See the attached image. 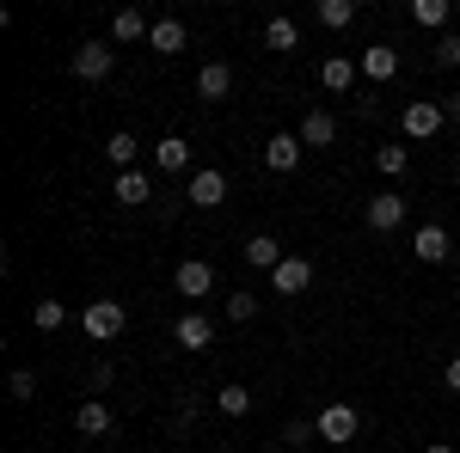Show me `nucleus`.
<instances>
[{"mask_svg": "<svg viewBox=\"0 0 460 453\" xmlns=\"http://www.w3.org/2000/svg\"><path fill=\"white\" fill-rule=\"evenodd\" d=\"M136 153H142V147H136V135H129V129H117V135L105 141V160L117 166V172H136Z\"/></svg>", "mask_w": 460, "mask_h": 453, "instance_id": "nucleus-21", "label": "nucleus"}, {"mask_svg": "<svg viewBox=\"0 0 460 453\" xmlns=\"http://www.w3.org/2000/svg\"><path fill=\"white\" fill-rule=\"evenodd\" d=\"M80 331H86L93 344H117V337H123V301H93V307L80 313Z\"/></svg>", "mask_w": 460, "mask_h": 453, "instance_id": "nucleus-2", "label": "nucleus"}, {"mask_svg": "<svg viewBox=\"0 0 460 453\" xmlns=\"http://www.w3.org/2000/svg\"><path fill=\"white\" fill-rule=\"evenodd\" d=\"M314 429H319V441H332V453H338V448H350V441H356L362 417H356V405H325V411L314 417Z\"/></svg>", "mask_w": 460, "mask_h": 453, "instance_id": "nucleus-1", "label": "nucleus"}, {"mask_svg": "<svg viewBox=\"0 0 460 453\" xmlns=\"http://www.w3.org/2000/svg\"><path fill=\"white\" fill-rule=\"evenodd\" d=\"M246 264H252V270H277V264H283V240L252 233V240H246Z\"/></svg>", "mask_w": 460, "mask_h": 453, "instance_id": "nucleus-19", "label": "nucleus"}, {"mask_svg": "<svg viewBox=\"0 0 460 453\" xmlns=\"http://www.w3.org/2000/svg\"><path fill=\"white\" fill-rule=\"evenodd\" d=\"M111 380H117V368H111V362H93V374H86V386H93V392H105Z\"/></svg>", "mask_w": 460, "mask_h": 453, "instance_id": "nucleus-33", "label": "nucleus"}, {"mask_svg": "<svg viewBox=\"0 0 460 453\" xmlns=\"http://www.w3.org/2000/svg\"><path fill=\"white\" fill-rule=\"evenodd\" d=\"M6 398H13V405H31V398H37L31 368H13V374H6Z\"/></svg>", "mask_w": 460, "mask_h": 453, "instance_id": "nucleus-28", "label": "nucleus"}, {"mask_svg": "<svg viewBox=\"0 0 460 453\" xmlns=\"http://www.w3.org/2000/svg\"><path fill=\"white\" fill-rule=\"evenodd\" d=\"M338 453H356V448H338Z\"/></svg>", "mask_w": 460, "mask_h": 453, "instance_id": "nucleus-39", "label": "nucleus"}, {"mask_svg": "<svg viewBox=\"0 0 460 453\" xmlns=\"http://www.w3.org/2000/svg\"><path fill=\"white\" fill-rule=\"evenodd\" d=\"M68 68L80 74V80H111V68H117V49H111V43H93V37H86V43H80V49L68 56Z\"/></svg>", "mask_w": 460, "mask_h": 453, "instance_id": "nucleus-5", "label": "nucleus"}, {"mask_svg": "<svg viewBox=\"0 0 460 453\" xmlns=\"http://www.w3.org/2000/svg\"><path fill=\"white\" fill-rule=\"evenodd\" d=\"M215 411H221V417H246V411H252V392L240 380H227L221 392H215Z\"/></svg>", "mask_w": 460, "mask_h": 453, "instance_id": "nucleus-25", "label": "nucleus"}, {"mask_svg": "<svg viewBox=\"0 0 460 453\" xmlns=\"http://www.w3.org/2000/svg\"><path fill=\"white\" fill-rule=\"evenodd\" d=\"M455 178H460V153H455Z\"/></svg>", "mask_w": 460, "mask_h": 453, "instance_id": "nucleus-38", "label": "nucleus"}, {"mask_svg": "<svg viewBox=\"0 0 460 453\" xmlns=\"http://www.w3.org/2000/svg\"><path fill=\"white\" fill-rule=\"evenodd\" d=\"M448 251H455V240H448V227H436V221L411 233V257H418V264H442Z\"/></svg>", "mask_w": 460, "mask_h": 453, "instance_id": "nucleus-9", "label": "nucleus"}, {"mask_svg": "<svg viewBox=\"0 0 460 453\" xmlns=\"http://www.w3.org/2000/svg\"><path fill=\"white\" fill-rule=\"evenodd\" d=\"M197 417H203V398H197V392H178V405H172V423H178V429H190Z\"/></svg>", "mask_w": 460, "mask_h": 453, "instance_id": "nucleus-32", "label": "nucleus"}, {"mask_svg": "<svg viewBox=\"0 0 460 453\" xmlns=\"http://www.w3.org/2000/svg\"><path fill=\"white\" fill-rule=\"evenodd\" d=\"M270 288H277V294H307V288H314V264H307V257H283V264L270 270Z\"/></svg>", "mask_w": 460, "mask_h": 453, "instance_id": "nucleus-10", "label": "nucleus"}, {"mask_svg": "<svg viewBox=\"0 0 460 453\" xmlns=\"http://www.w3.org/2000/svg\"><path fill=\"white\" fill-rule=\"evenodd\" d=\"M442 110H448V123H460V92H455V99H442Z\"/></svg>", "mask_w": 460, "mask_h": 453, "instance_id": "nucleus-36", "label": "nucleus"}, {"mask_svg": "<svg viewBox=\"0 0 460 453\" xmlns=\"http://www.w3.org/2000/svg\"><path fill=\"white\" fill-rule=\"evenodd\" d=\"M147 43H154V56H178L184 49V19H160Z\"/></svg>", "mask_w": 460, "mask_h": 453, "instance_id": "nucleus-24", "label": "nucleus"}, {"mask_svg": "<svg viewBox=\"0 0 460 453\" xmlns=\"http://www.w3.org/2000/svg\"><path fill=\"white\" fill-rule=\"evenodd\" d=\"M264 43H270V49H295V43H301L295 19H270V25H264Z\"/></svg>", "mask_w": 460, "mask_h": 453, "instance_id": "nucleus-30", "label": "nucleus"}, {"mask_svg": "<svg viewBox=\"0 0 460 453\" xmlns=\"http://www.w3.org/2000/svg\"><path fill=\"white\" fill-rule=\"evenodd\" d=\"M227 92H234V68H227V62H209V68L197 74V99H209V105H221Z\"/></svg>", "mask_w": 460, "mask_h": 453, "instance_id": "nucleus-13", "label": "nucleus"}, {"mask_svg": "<svg viewBox=\"0 0 460 453\" xmlns=\"http://www.w3.org/2000/svg\"><path fill=\"white\" fill-rule=\"evenodd\" d=\"M314 19L325 25V31H350V25H356V0H319Z\"/></svg>", "mask_w": 460, "mask_h": 453, "instance_id": "nucleus-20", "label": "nucleus"}, {"mask_svg": "<svg viewBox=\"0 0 460 453\" xmlns=\"http://www.w3.org/2000/svg\"><path fill=\"white\" fill-rule=\"evenodd\" d=\"M74 429H80L86 441H105L111 429H117V417H111V405H105V398H86V405L74 411Z\"/></svg>", "mask_w": 460, "mask_h": 453, "instance_id": "nucleus-8", "label": "nucleus"}, {"mask_svg": "<svg viewBox=\"0 0 460 453\" xmlns=\"http://www.w3.org/2000/svg\"><path fill=\"white\" fill-rule=\"evenodd\" d=\"M442 386H448V392H460V355L448 362V368H442Z\"/></svg>", "mask_w": 460, "mask_h": 453, "instance_id": "nucleus-35", "label": "nucleus"}, {"mask_svg": "<svg viewBox=\"0 0 460 453\" xmlns=\"http://www.w3.org/2000/svg\"><path fill=\"white\" fill-rule=\"evenodd\" d=\"M314 435H319L314 423H288V435H283V441H288V448H307V441H314Z\"/></svg>", "mask_w": 460, "mask_h": 453, "instance_id": "nucleus-34", "label": "nucleus"}, {"mask_svg": "<svg viewBox=\"0 0 460 453\" xmlns=\"http://www.w3.org/2000/svg\"><path fill=\"white\" fill-rule=\"evenodd\" d=\"M368 227H375V233H399V227H405V196H393V190H381V196H368Z\"/></svg>", "mask_w": 460, "mask_h": 453, "instance_id": "nucleus-7", "label": "nucleus"}, {"mask_svg": "<svg viewBox=\"0 0 460 453\" xmlns=\"http://www.w3.org/2000/svg\"><path fill=\"white\" fill-rule=\"evenodd\" d=\"M184 203H190V209H221V203H227V172H215V166L190 172V184H184Z\"/></svg>", "mask_w": 460, "mask_h": 453, "instance_id": "nucleus-4", "label": "nucleus"}, {"mask_svg": "<svg viewBox=\"0 0 460 453\" xmlns=\"http://www.w3.org/2000/svg\"><path fill=\"white\" fill-rule=\"evenodd\" d=\"M356 62H344V56H325V62H319V86H325V92H350V80H356Z\"/></svg>", "mask_w": 460, "mask_h": 453, "instance_id": "nucleus-18", "label": "nucleus"}, {"mask_svg": "<svg viewBox=\"0 0 460 453\" xmlns=\"http://www.w3.org/2000/svg\"><path fill=\"white\" fill-rule=\"evenodd\" d=\"M411 25L442 31V25H448V0H411Z\"/></svg>", "mask_w": 460, "mask_h": 453, "instance_id": "nucleus-27", "label": "nucleus"}, {"mask_svg": "<svg viewBox=\"0 0 460 453\" xmlns=\"http://www.w3.org/2000/svg\"><path fill=\"white\" fill-rule=\"evenodd\" d=\"M301 153H307L301 135H270V141H264V166H270V172H295Z\"/></svg>", "mask_w": 460, "mask_h": 453, "instance_id": "nucleus-11", "label": "nucleus"}, {"mask_svg": "<svg viewBox=\"0 0 460 453\" xmlns=\"http://www.w3.org/2000/svg\"><path fill=\"white\" fill-rule=\"evenodd\" d=\"M147 196H154V184H147V172H117V203L142 209Z\"/></svg>", "mask_w": 460, "mask_h": 453, "instance_id": "nucleus-23", "label": "nucleus"}, {"mask_svg": "<svg viewBox=\"0 0 460 453\" xmlns=\"http://www.w3.org/2000/svg\"><path fill=\"white\" fill-rule=\"evenodd\" d=\"M172 337H178L184 349H209V344H215V325H209L203 313H184V318L172 325Z\"/></svg>", "mask_w": 460, "mask_h": 453, "instance_id": "nucleus-17", "label": "nucleus"}, {"mask_svg": "<svg viewBox=\"0 0 460 453\" xmlns=\"http://www.w3.org/2000/svg\"><path fill=\"white\" fill-rule=\"evenodd\" d=\"M429 62H436V68H460V31H442V37H436Z\"/></svg>", "mask_w": 460, "mask_h": 453, "instance_id": "nucleus-29", "label": "nucleus"}, {"mask_svg": "<svg viewBox=\"0 0 460 453\" xmlns=\"http://www.w3.org/2000/svg\"><path fill=\"white\" fill-rule=\"evenodd\" d=\"M172 282H178V294H184V301H203V294H215V270L203 264V257H184V264L172 270Z\"/></svg>", "mask_w": 460, "mask_h": 453, "instance_id": "nucleus-6", "label": "nucleus"}, {"mask_svg": "<svg viewBox=\"0 0 460 453\" xmlns=\"http://www.w3.org/2000/svg\"><path fill=\"white\" fill-rule=\"evenodd\" d=\"M227 318H234V325H246V318H258V294H246V288H234V294H227Z\"/></svg>", "mask_w": 460, "mask_h": 453, "instance_id": "nucleus-31", "label": "nucleus"}, {"mask_svg": "<svg viewBox=\"0 0 460 453\" xmlns=\"http://www.w3.org/2000/svg\"><path fill=\"white\" fill-rule=\"evenodd\" d=\"M424 453H455V448H448V441H429V448Z\"/></svg>", "mask_w": 460, "mask_h": 453, "instance_id": "nucleus-37", "label": "nucleus"}, {"mask_svg": "<svg viewBox=\"0 0 460 453\" xmlns=\"http://www.w3.org/2000/svg\"><path fill=\"white\" fill-rule=\"evenodd\" d=\"M356 68L368 74V80H393V74H399V49H393V43H368Z\"/></svg>", "mask_w": 460, "mask_h": 453, "instance_id": "nucleus-12", "label": "nucleus"}, {"mask_svg": "<svg viewBox=\"0 0 460 453\" xmlns=\"http://www.w3.org/2000/svg\"><path fill=\"white\" fill-rule=\"evenodd\" d=\"M142 37H154V25H147L136 6H123V13H111V43H142Z\"/></svg>", "mask_w": 460, "mask_h": 453, "instance_id": "nucleus-15", "label": "nucleus"}, {"mask_svg": "<svg viewBox=\"0 0 460 453\" xmlns=\"http://www.w3.org/2000/svg\"><path fill=\"white\" fill-rule=\"evenodd\" d=\"M375 166H381V178H405V166H411V147H399V141L375 147Z\"/></svg>", "mask_w": 460, "mask_h": 453, "instance_id": "nucleus-26", "label": "nucleus"}, {"mask_svg": "<svg viewBox=\"0 0 460 453\" xmlns=\"http://www.w3.org/2000/svg\"><path fill=\"white\" fill-rule=\"evenodd\" d=\"M31 325L43 331V337H49V331H62V325H68V307H62L56 294H43V301L31 307Z\"/></svg>", "mask_w": 460, "mask_h": 453, "instance_id": "nucleus-22", "label": "nucleus"}, {"mask_svg": "<svg viewBox=\"0 0 460 453\" xmlns=\"http://www.w3.org/2000/svg\"><path fill=\"white\" fill-rule=\"evenodd\" d=\"M399 123H405V141H436V135H442V123H448V110L436 105V99H411Z\"/></svg>", "mask_w": 460, "mask_h": 453, "instance_id": "nucleus-3", "label": "nucleus"}, {"mask_svg": "<svg viewBox=\"0 0 460 453\" xmlns=\"http://www.w3.org/2000/svg\"><path fill=\"white\" fill-rule=\"evenodd\" d=\"M154 166H160V172H184V166H190V141L184 135H160L154 141Z\"/></svg>", "mask_w": 460, "mask_h": 453, "instance_id": "nucleus-16", "label": "nucleus"}, {"mask_svg": "<svg viewBox=\"0 0 460 453\" xmlns=\"http://www.w3.org/2000/svg\"><path fill=\"white\" fill-rule=\"evenodd\" d=\"M338 141V117L332 110H307L301 117V147H332Z\"/></svg>", "mask_w": 460, "mask_h": 453, "instance_id": "nucleus-14", "label": "nucleus"}]
</instances>
